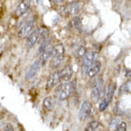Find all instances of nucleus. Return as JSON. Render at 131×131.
Here are the masks:
<instances>
[{"instance_id":"nucleus-19","label":"nucleus","mask_w":131,"mask_h":131,"mask_svg":"<svg viewBox=\"0 0 131 131\" xmlns=\"http://www.w3.org/2000/svg\"><path fill=\"white\" fill-rule=\"evenodd\" d=\"M43 105L47 111L52 110V107H53V102H52V98H51V97H46V98L44 99Z\"/></svg>"},{"instance_id":"nucleus-3","label":"nucleus","mask_w":131,"mask_h":131,"mask_svg":"<svg viewBox=\"0 0 131 131\" xmlns=\"http://www.w3.org/2000/svg\"><path fill=\"white\" fill-rule=\"evenodd\" d=\"M96 52H86L85 55L82 57V68L84 71L88 72V68L95 61Z\"/></svg>"},{"instance_id":"nucleus-21","label":"nucleus","mask_w":131,"mask_h":131,"mask_svg":"<svg viewBox=\"0 0 131 131\" xmlns=\"http://www.w3.org/2000/svg\"><path fill=\"white\" fill-rule=\"evenodd\" d=\"M86 52V50L85 46H79L77 49H76L75 55L77 57H79V58H81V57H83L84 55H85Z\"/></svg>"},{"instance_id":"nucleus-6","label":"nucleus","mask_w":131,"mask_h":131,"mask_svg":"<svg viewBox=\"0 0 131 131\" xmlns=\"http://www.w3.org/2000/svg\"><path fill=\"white\" fill-rule=\"evenodd\" d=\"M39 67H40V60H36L31 65V67H29V69L27 70L26 73H25V78L26 80H31L33 77L36 75L37 72L39 71Z\"/></svg>"},{"instance_id":"nucleus-16","label":"nucleus","mask_w":131,"mask_h":131,"mask_svg":"<svg viewBox=\"0 0 131 131\" xmlns=\"http://www.w3.org/2000/svg\"><path fill=\"white\" fill-rule=\"evenodd\" d=\"M40 55V63L42 65H45L46 62H47L48 59L50 58V57H52V48L48 47L47 49H46L42 53L39 54Z\"/></svg>"},{"instance_id":"nucleus-26","label":"nucleus","mask_w":131,"mask_h":131,"mask_svg":"<svg viewBox=\"0 0 131 131\" xmlns=\"http://www.w3.org/2000/svg\"><path fill=\"white\" fill-rule=\"evenodd\" d=\"M4 130H8V131H13V127H12V125H10V124L7 123L5 124V126H4Z\"/></svg>"},{"instance_id":"nucleus-18","label":"nucleus","mask_w":131,"mask_h":131,"mask_svg":"<svg viewBox=\"0 0 131 131\" xmlns=\"http://www.w3.org/2000/svg\"><path fill=\"white\" fill-rule=\"evenodd\" d=\"M51 46V40L50 39L46 38V39H44L43 41L40 43V46H39V54L42 53L46 49H47L48 47Z\"/></svg>"},{"instance_id":"nucleus-1","label":"nucleus","mask_w":131,"mask_h":131,"mask_svg":"<svg viewBox=\"0 0 131 131\" xmlns=\"http://www.w3.org/2000/svg\"><path fill=\"white\" fill-rule=\"evenodd\" d=\"M74 89L75 86L73 82L67 81L61 84V86L59 88V98H60V100L64 101L66 99H67L73 94Z\"/></svg>"},{"instance_id":"nucleus-25","label":"nucleus","mask_w":131,"mask_h":131,"mask_svg":"<svg viewBox=\"0 0 131 131\" xmlns=\"http://www.w3.org/2000/svg\"><path fill=\"white\" fill-rule=\"evenodd\" d=\"M120 123L119 122V119H117V118H115V119H113L110 122V127L111 128H116L117 127L118 124Z\"/></svg>"},{"instance_id":"nucleus-15","label":"nucleus","mask_w":131,"mask_h":131,"mask_svg":"<svg viewBox=\"0 0 131 131\" xmlns=\"http://www.w3.org/2000/svg\"><path fill=\"white\" fill-rule=\"evenodd\" d=\"M65 52L64 46L61 43L57 44L52 48V56H58V55H63Z\"/></svg>"},{"instance_id":"nucleus-4","label":"nucleus","mask_w":131,"mask_h":131,"mask_svg":"<svg viewBox=\"0 0 131 131\" xmlns=\"http://www.w3.org/2000/svg\"><path fill=\"white\" fill-rule=\"evenodd\" d=\"M91 110H92V106H91V103L89 101H85L82 102L81 107L80 108L79 112V119L80 121L83 122L85 120L88 119V117L89 116Z\"/></svg>"},{"instance_id":"nucleus-2","label":"nucleus","mask_w":131,"mask_h":131,"mask_svg":"<svg viewBox=\"0 0 131 131\" xmlns=\"http://www.w3.org/2000/svg\"><path fill=\"white\" fill-rule=\"evenodd\" d=\"M82 8V4L81 2H72V3L67 4V6L64 8L65 13L66 15H72V16H75L81 12Z\"/></svg>"},{"instance_id":"nucleus-24","label":"nucleus","mask_w":131,"mask_h":131,"mask_svg":"<svg viewBox=\"0 0 131 131\" xmlns=\"http://www.w3.org/2000/svg\"><path fill=\"white\" fill-rule=\"evenodd\" d=\"M108 101H107L106 98H103L102 101H101V104H100V107H99V109H100V111H103L106 109V107H107V105H108Z\"/></svg>"},{"instance_id":"nucleus-9","label":"nucleus","mask_w":131,"mask_h":131,"mask_svg":"<svg viewBox=\"0 0 131 131\" xmlns=\"http://www.w3.org/2000/svg\"><path fill=\"white\" fill-rule=\"evenodd\" d=\"M38 39H39V30H35L31 31L30 34L28 35L26 39V47L27 48H31L33 47V46L37 43Z\"/></svg>"},{"instance_id":"nucleus-12","label":"nucleus","mask_w":131,"mask_h":131,"mask_svg":"<svg viewBox=\"0 0 131 131\" xmlns=\"http://www.w3.org/2000/svg\"><path fill=\"white\" fill-rule=\"evenodd\" d=\"M64 62V57L63 55H58V56H52L50 61V67L52 69H57Z\"/></svg>"},{"instance_id":"nucleus-20","label":"nucleus","mask_w":131,"mask_h":131,"mask_svg":"<svg viewBox=\"0 0 131 131\" xmlns=\"http://www.w3.org/2000/svg\"><path fill=\"white\" fill-rule=\"evenodd\" d=\"M99 126H100V123H99L97 121H93L89 122V124H88V126H86V128H85V130L86 131H94V130H96L98 129Z\"/></svg>"},{"instance_id":"nucleus-14","label":"nucleus","mask_w":131,"mask_h":131,"mask_svg":"<svg viewBox=\"0 0 131 131\" xmlns=\"http://www.w3.org/2000/svg\"><path fill=\"white\" fill-rule=\"evenodd\" d=\"M101 86H97L93 88L92 92H91V100L93 102L96 103L99 101L101 96Z\"/></svg>"},{"instance_id":"nucleus-17","label":"nucleus","mask_w":131,"mask_h":131,"mask_svg":"<svg viewBox=\"0 0 131 131\" xmlns=\"http://www.w3.org/2000/svg\"><path fill=\"white\" fill-rule=\"evenodd\" d=\"M71 26L73 29H74L76 31H81V20L79 17H74L71 21Z\"/></svg>"},{"instance_id":"nucleus-22","label":"nucleus","mask_w":131,"mask_h":131,"mask_svg":"<svg viewBox=\"0 0 131 131\" xmlns=\"http://www.w3.org/2000/svg\"><path fill=\"white\" fill-rule=\"evenodd\" d=\"M47 35H48V31L46 30V29H42V30L39 31V38L40 43L44 39H46V38H47Z\"/></svg>"},{"instance_id":"nucleus-11","label":"nucleus","mask_w":131,"mask_h":131,"mask_svg":"<svg viewBox=\"0 0 131 131\" xmlns=\"http://www.w3.org/2000/svg\"><path fill=\"white\" fill-rule=\"evenodd\" d=\"M101 68V61H94V63H93V65L91 66V67L88 68V76L89 78H93L94 77L97 73L100 72Z\"/></svg>"},{"instance_id":"nucleus-10","label":"nucleus","mask_w":131,"mask_h":131,"mask_svg":"<svg viewBox=\"0 0 131 131\" xmlns=\"http://www.w3.org/2000/svg\"><path fill=\"white\" fill-rule=\"evenodd\" d=\"M73 70L72 66L71 65L67 66V67H65L60 72L61 80L64 81H68L72 78V76H73Z\"/></svg>"},{"instance_id":"nucleus-13","label":"nucleus","mask_w":131,"mask_h":131,"mask_svg":"<svg viewBox=\"0 0 131 131\" xmlns=\"http://www.w3.org/2000/svg\"><path fill=\"white\" fill-rule=\"evenodd\" d=\"M115 89H116L115 83L108 84V86H107V88L106 89V96H105V98L107 99V101H108V103H110L112 101V99H113L114 94H115Z\"/></svg>"},{"instance_id":"nucleus-28","label":"nucleus","mask_w":131,"mask_h":131,"mask_svg":"<svg viewBox=\"0 0 131 131\" xmlns=\"http://www.w3.org/2000/svg\"><path fill=\"white\" fill-rule=\"evenodd\" d=\"M126 77H131V70L128 71L126 73Z\"/></svg>"},{"instance_id":"nucleus-8","label":"nucleus","mask_w":131,"mask_h":131,"mask_svg":"<svg viewBox=\"0 0 131 131\" xmlns=\"http://www.w3.org/2000/svg\"><path fill=\"white\" fill-rule=\"evenodd\" d=\"M30 1L31 0H21L20 4L17 7L15 14L17 17H21L23 16L25 12L28 10L29 6H30Z\"/></svg>"},{"instance_id":"nucleus-5","label":"nucleus","mask_w":131,"mask_h":131,"mask_svg":"<svg viewBox=\"0 0 131 131\" xmlns=\"http://www.w3.org/2000/svg\"><path fill=\"white\" fill-rule=\"evenodd\" d=\"M33 28H34V22L33 20H28L23 24L22 26L19 28L18 31V35L21 38H26L28 37V35L32 31Z\"/></svg>"},{"instance_id":"nucleus-23","label":"nucleus","mask_w":131,"mask_h":131,"mask_svg":"<svg viewBox=\"0 0 131 131\" xmlns=\"http://www.w3.org/2000/svg\"><path fill=\"white\" fill-rule=\"evenodd\" d=\"M115 130L117 131H125L127 130V124L124 122H120V123L118 124L117 127L115 128Z\"/></svg>"},{"instance_id":"nucleus-7","label":"nucleus","mask_w":131,"mask_h":131,"mask_svg":"<svg viewBox=\"0 0 131 131\" xmlns=\"http://www.w3.org/2000/svg\"><path fill=\"white\" fill-rule=\"evenodd\" d=\"M60 81V72H55V73H52L48 77L47 81H46V86H47L48 88H52L55 86Z\"/></svg>"},{"instance_id":"nucleus-27","label":"nucleus","mask_w":131,"mask_h":131,"mask_svg":"<svg viewBox=\"0 0 131 131\" xmlns=\"http://www.w3.org/2000/svg\"><path fill=\"white\" fill-rule=\"evenodd\" d=\"M52 1L56 5H60V4H62L64 2V0H52Z\"/></svg>"}]
</instances>
